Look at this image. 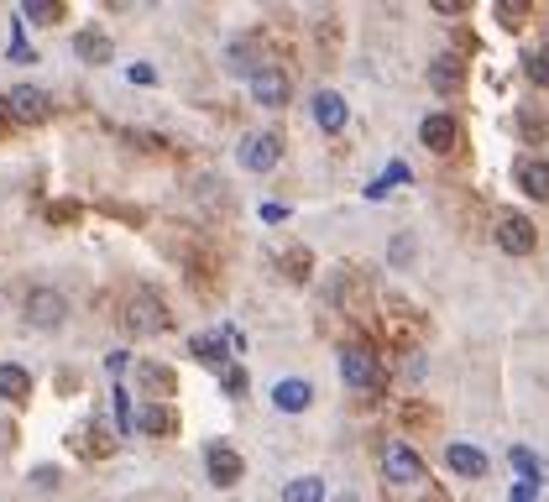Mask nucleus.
Masks as SVG:
<instances>
[{
	"label": "nucleus",
	"instance_id": "nucleus-1",
	"mask_svg": "<svg viewBox=\"0 0 549 502\" xmlns=\"http://www.w3.org/2000/svg\"><path fill=\"white\" fill-rule=\"evenodd\" d=\"M121 325L131 335H163L168 330V304L152 299V293H131L126 309H121Z\"/></svg>",
	"mask_w": 549,
	"mask_h": 502
},
{
	"label": "nucleus",
	"instance_id": "nucleus-19",
	"mask_svg": "<svg viewBox=\"0 0 549 502\" xmlns=\"http://www.w3.org/2000/svg\"><path fill=\"white\" fill-rule=\"evenodd\" d=\"M429 89L434 95H455V89H461V63H455L450 53L429 63Z\"/></svg>",
	"mask_w": 549,
	"mask_h": 502
},
{
	"label": "nucleus",
	"instance_id": "nucleus-7",
	"mask_svg": "<svg viewBox=\"0 0 549 502\" xmlns=\"http://www.w3.org/2000/svg\"><path fill=\"white\" fill-rule=\"evenodd\" d=\"M6 116L21 121V126H37L42 116H48V95H42L37 84H11V95H6Z\"/></svg>",
	"mask_w": 549,
	"mask_h": 502
},
{
	"label": "nucleus",
	"instance_id": "nucleus-11",
	"mask_svg": "<svg viewBox=\"0 0 549 502\" xmlns=\"http://www.w3.org/2000/svg\"><path fill=\"white\" fill-rule=\"evenodd\" d=\"M189 351L204 361V367H225V356H231V325L225 330H199L189 340Z\"/></svg>",
	"mask_w": 549,
	"mask_h": 502
},
{
	"label": "nucleus",
	"instance_id": "nucleus-12",
	"mask_svg": "<svg viewBox=\"0 0 549 502\" xmlns=\"http://www.w3.org/2000/svg\"><path fill=\"white\" fill-rule=\"evenodd\" d=\"M445 466L455 471V476H466V482H476V476H487V455L476 450V445H445Z\"/></svg>",
	"mask_w": 549,
	"mask_h": 502
},
{
	"label": "nucleus",
	"instance_id": "nucleus-32",
	"mask_svg": "<svg viewBox=\"0 0 549 502\" xmlns=\"http://www.w3.org/2000/svg\"><path fill=\"white\" fill-rule=\"evenodd\" d=\"M157 74H152V63H131V84H152Z\"/></svg>",
	"mask_w": 549,
	"mask_h": 502
},
{
	"label": "nucleus",
	"instance_id": "nucleus-29",
	"mask_svg": "<svg viewBox=\"0 0 549 502\" xmlns=\"http://www.w3.org/2000/svg\"><path fill=\"white\" fill-rule=\"evenodd\" d=\"M414 262V236H393V267Z\"/></svg>",
	"mask_w": 549,
	"mask_h": 502
},
{
	"label": "nucleus",
	"instance_id": "nucleus-10",
	"mask_svg": "<svg viewBox=\"0 0 549 502\" xmlns=\"http://www.w3.org/2000/svg\"><path fill=\"white\" fill-rule=\"evenodd\" d=\"M419 142L429 147V152H455V142H461V126H455V116H424V126H419Z\"/></svg>",
	"mask_w": 549,
	"mask_h": 502
},
{
	"label": "nucleus",
	"instance_id": "nucleus-13",
	"mask_svg": "<svg viewBox=\"0 0 549 502\" xmlns=\"http://www.w3.org/2000/svg\"><path fill=\"white\" fill-rule=\"evenodd\" d=\"M272 403H278L283 414H304V408L314 403V387L304 377H283L278 387H272Z\"/></svg>",
	"mask_w": 549,
	"mask_h": 502
},
{
	"label": "nucleus",
	"instance_id": "nucleus-17",
	"mask_svg": "<svg viewBox=\"0 0 549 502\" xmlns=\"http://www.w3.org/2000/svg\"><path fill=\"white\" fill-rule=\"evenodd\" d=\"M314 121L325 131H340V126H346V100H340L335 89H319V95H314Z\"/></svg>",
	"mask_w": 549,
	"mask_h": 502
},
{
	"label": "nucleus",
	"instance_id": "nucleus-20",
	"mask_svg": "<svg viewBox=\"0 0 549 502\" xmlns=\"http://www.w3.org/2000/svg\"><path fill=\"white\" fill-rule=\"evenodd\" d=\"M136 377H142V387L147 393H173V367H163V361H142V367H136Z\"/></svg>",
	"mask_w": 549,
	"mask_h": 502
},
{
	"label": "nucleus",
	"instance_id": "nucleus-23",
	"mask_svg": "<svg viewBox=\"0 0 549 502\" xmlns=\"http://www.w3.org/2000/svg\"><path fill=\"white\" fill-rule=\"evenodd\" d=\"M21 16L37 21V27H53V21H63V6H58V0H27V6H21Z\"/></svg>",
	"mask_w": 549,
	"mask_h": 502
},
{
	"label": "nucleus",
	"instance_id": "nucleus-2",
	"mask_svg": "<svg viewBox=\"0 0 549 502\" xmlns=\"http://www.w3.org/2000/svg\"><path fill=\"white\" fill-rule=\"evenodd\" d=\"M340 377H346V387H356V393H377L382 387V361L366 346H340Z\"/></svg>",
	"mask_w": 549,
	"mask_h": 502
},
{
	"label": "nucleus",
	"instance_id": "nucleus-6",
	"mask_svg": "<svg viewBox=\"0 0 549 502\" xmlns=\"http://www.w3.org/2000/svg\"><path fill=\"white\" fill-rule=\"evenodd\" d=\"M21 314H27V325H37V330H58L68 319V299L58 288H32L27 304H21Z\"/></svg>",
	"mask_w": 549,
	"mask_h": 502
},
{
	"label": "nucleus",
	"instance_id": "nucleus-21",
	"mask_svg": "<svg viewBox=\"0 0 549 502\" xmlns=\"http://www.w3.org/2000/svg\"><path fill=\"white\" fill-rule=\"evenodd\" d=\"M508 461L518 466V476H523V487H534L539 476H544V461H539V455H534L529 445H513V450H508Z\"/></svg>",
	"mask_w": 549,
	"mask_h": 502
},
{
	"label": "nucleus",
	"instance_id": "nucleus-34",
	"mask_svg": "<svg viewBox=\"0 0 549 502\" xmlns=\"http://www.w3.org/2000/svg\"><path fill=\"white\" fill-rule=\"evenodd\" d=\"M105 367H110V372H126V367H131V356H126V351H110V356H105Z\"/></svg>",
	"mask_w": 549,
	"mask_h": 502
},
{
	"label": "nucleus",
	"instance_id": "nucleus-3",
	"mask_svg": "<svg viewBox=\"0 0 549 502\" xmlns=\"http://www.w3.org/2000/svg\"><path fill=\"white\" fill-rule=\"evenodd\" d=\"M236 157H241V168L246 173H272L278 168V157H283V136L278 131H246V142L236 147Z\"/></svg>",
	"mask_w": 549,
	"mask_h": 502
},
{
	"label": "nucleus",
	"instance_id": "nucleus-35",
	"mask_svg": "<svg viewBox=\"0 0 549 502\" xmlns=\"http://www.w3.org/2000/svg\"><path fill=\"white\" fill-rule=\"evenodd\" d=\"M434 11H440V16H461L466 6H461V0H434Z\"/></svg>",
	"mask_w": 549,
	"mask_h": 502
},
{
	"label": "nucleus",
	"instance_id": "nucleus-31",
	"mask_svg": "<svg viewBox=\"0 0 549 502\" xmlns=\"http://www.w3.org/2000/svg\"><path fill=\"white\" fill-rule=\"evenodd\" d=\"M116 429H131V403H126V387H116Z\"/></svg>",
	"mask_w": 549,
	"mask_h": 502
},
{
	"label": "nucleus",
	"instance_id": "nucleus-25",
	"mask_svg": "<svg viewBox=\"0 0 549 502\" xmlns=\"http://www.w3.org/2000/svg\"><path fill=\"white\" fill-rule=\"evenodd\" d=\"M278 267L288 272V278H299V283H304V278H309V251H304V246H293V251H278Z\"/></svg>",
	"mask_w": 549,
	"mask_h": 502
},
{
	"label": "nucleus",
	"instance_id": "nucleus-28",
	"mask_svg": "<svg viewBox=\"0 0 549 502\" xmlns=\"http://www.w3.org/2000/svg\"><path fill=\"white\" fill-rule=\"evenodd\" d=\"M393 184H408V168H403V163H393V168H387V178H382V184H372V189H366V199H382V194L393 189Z\"/></svg>",
	"mask_w": 549,
	"mask_h": 502
},
{
	"label": "nucleus",
	"instance_id": "nucleus-24",
	"mask_svg": "<svg viewBox=\"0 0 549 502\" xmlns=\"http://www.w3.org/2000/svg\"><path fill=\"white\" fill-rule=\"evenodd\" d=\"M523 74H529L539 89H549V48H529V53H523Z\"/></svg>",
	"mask_w": 549,
	"mask_h": 502
},
{
	"label": "nucleus",
	"instance_id": "nucleus-37",
	"mask_svg": "<svg viewBox=\"0 0 549 502\" xmlns=\"http://www.w3.org/2000/svg\"><path fill=\"white\" fill-rule=\"evenodd\" d=\"M11 445H16V435H11L6 424H0V450H11Z\"/></svg>",
	"mask_w": 549,
	"mask_h": 502
},
{
	"label": "nucleus",
	"instance_id": "nucleus-9",
	"mask_svg": "<svg viewBox=\"0 0 549 502\" xmlns=\"http://www.w3.org/2000/svg\"><path fill=\"white\" fill-rule=\"evenodd\" d=\"M288 95H293V84H288V74H278V68H267V74L251 79V100H257L262 110H283Z\"/></svg>",
	"mask_w": 549,
	"mask_h": 502
},
{
	"label": "nucleus",
	"instance_id": "nucleus-27",
	"mask_svg": "<svg viewBox=\"0 0 549 502\" xmlns=\"http://www.w3.org/2000/svg\"><path fill=\"white\" fill-rule=\"evenodd\" d=\"M79 445V455H89V461H105L110 455V435H100V429H89L84 440H74Z\"/></svg>",
	"mask_w": 549,
	"mask_h": 502
},
{
	"label": "nucleus",
	"instance_id": "nucleus-5",
	"mask_svg": "<svg viewBox=\"0 0 549 502\" xmlns=\"http://www.w3.org/2000/svg\"><path fill=\"white\" fill-rule=\"evenodd\" d=\"M497 246L508 251V257H529V251L539 246L534 220L518 215V210H497Z\"/></svg>",
	"mask_w": 549,
	"mask_h": 502
},
{
	"label": "nucleus",
	"instance_id": "nucleus-16",
	"mask_svg": "<svg viewBox=\"0 0 549 502\" xmlns=\"http://www.w3.org/2000/svg\"><path fill=\"white\" fill-rule=\"evenodd\" d=\"M74 53L84 58V63H110V37L100 32V27H79V37H74Z\"/></svg>",
	"mask_w": 549,
	"mask_h": 502
},
{
	"label": "nucleus",
	"instance_id": "nucleus-22",
	"mask_svg": "<svg viewBox=\"0 0 549 502\" xmlns=\"http://www.w3.org/2000/svg\"><path fill=\"white\" fill-rule=\"evenodd\" d=\"M283 502H325V482L319 476H299V482L283 487Z\"/></svg>",
	"mask_w": 549,
	"mask_h": 502
},
{
	"label": "nucleus",
	"instance_id": "nucleus-33",
	"mask_svg": "<svg viewBox=\"0 0 549 502\" xmlns=\"http://www.w3.org/2000/svg\"><path fill=\"white\" fill-rule=\"evenodd\" d=\"M262 220H267V225H283L288 210H283V204H262Z\"/></svg>",
	"mask_w": 549,
	"mask_h": 502
},
{
	"label": "nucleus",
	"instance_id": "nucleus-4",
	"mask_svg": "<svg viewBox=\"0 0 549 502\" xmlns=\"http://www.w3.org/2000/svg\"><path fill=\"white\" fill-rule=\"evenodd\" d=\"M382 476H387L393 487H414L419 476H424L419 450L408 445V440H387V445H382Z\"/></svg>",
	"mask_w": 549,
	"mask_h": 502
},
{
	"label": "nucleus",
	"instance_id": "nucleus-15",
	"mask_svg": "<svg viewBox=\"0 0 549 502\" xmlns=\"http://www.w3.org/2000/svg\"><path fill=\"white\" fill-rule=\"evenodd\" d=\"M0 398L27 403V398H32V372L16 367V361H0Z\"/></svg>",
	"mask_w": 549,
	"mask_h": 502
},
{
	"label": "nucleus",
	"instance_id": "nucleus-38",
	"mask_svg": "<svg viewBox=\"0 0 549 502\" xmlns=\"http://www.w3.org/2000/svg\"><path fill=\"white\" fill-rule=\"evenodd\" d=\"M6 121H11V116H6V100H0V131H6Z\"/></svg>",
	"mask_w": 549,
	"mask_h": 502
},
{
	"label": "nucleus",
	"instance_id": "nucleus-30",
	"mask_svg": "<svg viewBox=\"0 0 549 502\" xmlns=\"http://www.w3.org/2000/svg\"><path fill=\"white\" fill-rule=\"evenodd\" d=\"M225 393H231V398L246 393V372H241V367H225Z\"/></svg>",
	"mask_w": 549,
	"mask_h": 502
},
{
	"label": "nucleus",
	"instance_id": "nucleus-18",
	"mask_svg": "<svg viewBox=\"0 0 549 502\" xmlns=\"http://www.w3.org/2000/svg\"><path fill=\"white\" fill-rule=\"evenodd\" d=\"M131 429H142V435H173V429H178V414H173V408H163V403H147L142 414H136Z\"/></svg>",
	"mask_w": 549,
	"mask_h": 502
},
{
	"label": "nucleus",
	"instance_id": "nucleus-14",
	"mask_svg": "<svg viewBox=\"0 0 549 502\" xmlns=\"http://www.w3.org/2000/svg\"><path fill=\"white\" fill-rule=\"evenodd\" d=\"M518 189L523 194H534V199H549V163L544 157H518Z\"/></svg>",
	"mask_w": 549,
	"mask_h": 502
},
{
	"label": "nucleus",
	"instance_id": "nucleus-8",
	"mask_svg": "<svg viewBox=\"0 0 549 502\" xmlns=\"http://www.w3.org/2000/svg\"><path fill=\"white\" fill-rule=\"evenodd\" d=\"M241 455L231 445H204V471H210V482L215 487H236L241 482Z\"/></svg>",
	"mask_w": 549,
	"mask_h": 502
},
{
	"label": "nucleus",
	"instance_id": "nucleus-36",
	"mask_svg": "<svg viewBox=\"0 0 549 502\" xmlns=\"http://www.w3.org/2000/svg\"><path fill=\"white\" fill-rule=\"evenodd\" d=\"M513 502H534V487H513Z\"/></svg>",
	"mask_w": 549,
	"mask_h": 502
},
{
	"label": "nucleus",
	"instance_id": "nucleus-26",
	"mask_svg": "<svg viewBox=\"0 0 549 502\" xmlns=\"http://www.w3.org/2000/svg\"><path fill=\"white\" fill-rule=\"evenodd\" d=\"M497 21H502L508 32H518L523 21H529V0H502V6H497Z\"/></svg>",
	"mask_w": 549,
	"mask_h": 502
}]
</instances>
